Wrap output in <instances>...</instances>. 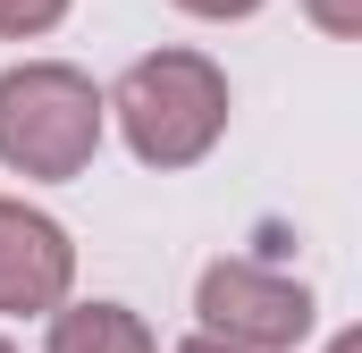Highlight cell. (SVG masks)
<instances>
[{
  "mask_svg": "<svg viewBox=\"0 0 362 353\" xmlns=\"http://www.w3.org/2000/svg\"><path fill=\"white\" fill-rule=\"evenodd\" d=\"M177 353H262V345H236V337H211V328H194Z\"/></svg>",
  "mask_w": 362,
  "mask_h": 353,
  "instance_id": "9",
  "label": "cell"
},
{
  "mask_svg": "<svg viewBox=\"0 0 362 353\" xmlns=\"http://www.w3.org/2000/svg\"><path fill=\"white\" fill-rule=\"evenodd\" d=\"M185 17H211V25H236V17H253L262 0H177Z\"/></svg>",
  "mask_w": 362,
  "mask_h": 353,
  "instance_id": "8",
  "label": "cell"
},
{
  "mask_svg": "<svg viewBox=\"0 0 362 353\" xmlns=\"http://www.w3.org/2000/svg\"><path fill=\"white\" fill-rule=\"evenodd\" d=\"M194 320L211 337H236V345H262V353H295L312 337L320 303L303 277H286L270 261H211L194 277Z\"/></svg>",
  "mask_w": 362,
  "mask_h": 353,
  "instance_id": "3",
  "label": "cell"
},
{
  "mask_svg": "<svg viewBox=\"0 0 362 353\" xmlns=\"http://www.w3.org/2000/svg\"><path fill=\"white\" fill-rule=\"evenodd\" d=\"M42 353H160V337L127 303H51L42 311Z\"/></svg>",
  "mask_w": 362,
  "mask_h": 353,
  "instance_id": "5",
  "label": "cell"
},
{
  "mask_svg": "<svg viewBox=\"0 0 362 353\" xmlns=\"http://www.w3.org/2000/svg\"><path fill=\"white\" fill-rule=\"evenodd\" d=\"M329 353H362V328H346V337H329Z\"/></svg>",
  "mask_w": 362,
  "mask_h": 353,
  "instance_id": "10",
  "label": "cell"
},
{
  "mask_svg": "<svg viewBox=\"0 0 362 353\" xmlns=\"http://www.w3.org/2000/svg\"><path fill=\"white\" fill-rule=\"evenodd\" d=\"M76 286V244L51 210L0 193V320H42Z\"/></svg>",
  "mask_w": 362,
  "mask_h": 353,
  "instance_id": "4",
  "label": "cell"
},
{
  "mask_svg": "<svg viewBox=\"0 0 362 353\" xmlns=\"http://www.w3.org/2000/svg\"><path fill=\"white\" fill-rule=\"evenodd\" d=\"M303 17H312L329 42H354L362 34V0H303Z\"/></svg>",
  "mask_w": 362,
  "mask_h": 353,
  "instance_id": "7",
  "label": "cell"
},
{
  "mask_svg": "<svg viewBox=\"0 0 362 353\" xmlns=\"http://www.w3.org/2000/svg\"><path fill=\"white\" fill-rule=\"evenodd\" d=\"M110 135V101L68 59H17L0 68V169L34 185H68L93 169Z\"/></svg>",
  "mask_w": 362,
  "mask_h": 353,
  "instance_id": "2",
  "label": "cell"
},
{
  "mask_svg": "<svg viewBox=\"0 0 362 353\" xmlns=\"http://www.w3.org/2000/svg\"><path fill=\"white\" fill-rule=\"evenodd\" d=\"M76 0H0V42H42L51 25H68Z\"/></svg>",
  "mask_w": 362,
  "mask_h": 353,
  "instance_id": "6",
  "label": "cell"
},
{
  "mask_svg": "<svg viewBox=\"0 0 362 353\" xmlns=\"http://www.w3.org/2000/svg\"><path fill=\"white\" fill-rule=\"evenodd\" d=\"M0 353H17V345H8V337H0Z\"/></svg>",
  "mask_w": 362,
  "mask_h": 353,
  "instance_id": "11",
  "label": "cell"
},
{
  "mask_svg": "<svg viewBox=\"0 0 362 353\" xmlns=\"http://www.w3.org/2000/svg\"><path fill=\"white\" fill-rule=\"evenodd\" d=\"M110 101V118H118V135H127V152L144 160V169H194V160H211L219 152V135H228V109H236V92H228V68L211 59V51H144L118 85L101 92Z\"/></svg>",
  "mask_w": 362,
  "mask_h": 353,
  "instance_id": "1",
  "label": "cell"
}]
</instances>
